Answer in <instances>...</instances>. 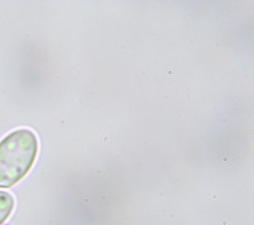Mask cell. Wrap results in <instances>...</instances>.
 <instances>
[{
  "label": "cell",
  "instance_id": "cell-1",
  "mask_svg": "<svg viewBox=\"0 0 254 225\" xmlns=\"http://www.w3.org/2000/svg\"><path fill=\"white\" fill-rule=\"evenodd\" d=\"M39 143L35 133L18 129L0 142V188L8 189L17 183L32 169Z\"/></svg>",
  "mask_w": 254,
  "mask_h": 225
},
{
  "label": "cell",
  "instance_id": "cell-2",
  "mask_svg": "<svg viewBox=\"0 0 254 225\" xmlns=\"http://www.w3.org/2000/svg\"><path fill=\"white\" fill-rule=\"evenodd\" d=\"M14 208V198L7 192L0 191V224L4 223Z\"/></svg>",
  "mask_w": 254,
  "mask_h": 225
}]
</instances>
